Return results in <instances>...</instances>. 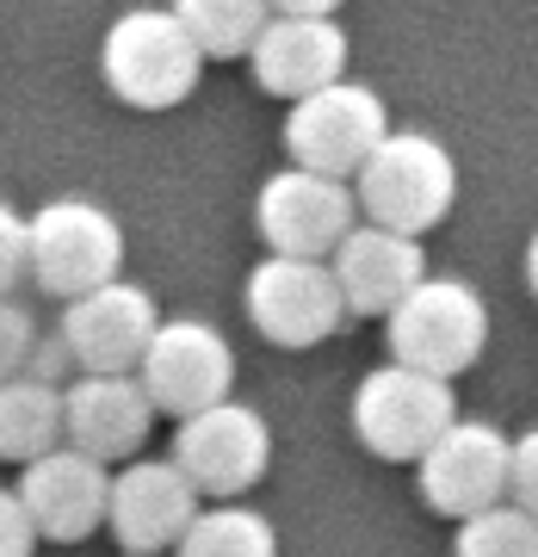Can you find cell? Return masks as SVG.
<instances>
[{
    "label": "cell",
    "instance_id": "obj_6",
    "mask_svg": "<svg viewBox=\"0 0 538 557\" xmlns=\"http://www.w3.org/2000/svg\"><path fill=\"white\" fill-rule=\"evenodd\" d=\"M384 131H390L384 100L365 81L340 75L328 87H316V94L291 100V112H285V156H291V168H310V174L353 180L359 161L378 149Z\"/></svg>",
    "mask_w": 538,
    "mask_h": 557
},
{
    "label": "cell",
    "instance_id": "obj_19",
    "mask_svg": "<svg viewBox=\"0 0 538 557\" xmlns=\"http://www.w3.org/2000/svg\"><path fill=\"white\" fill-rule=\"evenodd\" d=\"M174 557H279V533L248 502H211L186 520Z\"/></svg>",
    "mask_w": 538,
    "mask_h": 557
},
{
    "label": "cell",
    "instance_id": "obj_2",
    "mask_svg": "<svg viewBox=\"0 0 538 557\" xmlns=\"http://www.w3.org/2000/svg\"><path fill=\"white\" fill-rule=\"evenodd\" d=\"M100 75L112 100L137 106V112H174L179 100H192L204 57L186 38V25L174 20V7H130L105 25Z\"/></svg>",
    "mask_w": 538,
    "mask_h": 557
},
{
    "label": "cell",
    "instance_id": "obj_17",
    "mask_svg": "<svg viewBox=\"0 0 538 557\" xmlns=\"http://www.w3.org/2000/svg\"><path fill=\"white\" fill-rule=\"evenodd\" d=\"M328 273H335V285H340L347 317H390V310L409 298V285L427 278V255H421V236H402V230H384V223L359 218L353 230L335 242Z\"/></svg>",
    "mask_w": 538,
    "mask_h": 557
},
{
    "label": "cell",
    "instance_id": "obj_10",
    "mask_svg": "<svg viewBox=\"0 0 538 557\" xmlns=\"http://www.w3.org/2000/svg\"><path fill=\"white\" fill-rule=\"evenodd\" d=\"M359 223L353 186L335 174H310V168H279L260 180L254 199V230L273 255H310L328 260L335 242Z\"/></svg>",
    "mask_w": 538,
    "mask_h": 557
},
{
    "label": "cell",
    "instance_id": "obj_25",
    "mask_svg": "<svg viewBox=\"0 0 538 557\" xmlns=\"http://www.w3.org/2000/svg\"><path fill=\"white\" fill-rule=\"evenodd\" d=\"M38 552V527L25 515L20 490H0V557H32Z\"/></svg>",
    "mask_w": 538,
    "mask_h": 557
},
{
    "label": "cell",
    "instance_id": "obj_8",
    "mask_svg": "<svg viewBox=\"0 0 538 557\" xmlns=\"http://www.w3.org/2000/svg\"><path fill=\"white\" fill-rule=\"evenodd\" d=\"M137 384L155 416H192V409H211V403L229 397L236 384V347L223 341V329L199 317H174L155 322V335L137 359Z\"/></svg>",
    "mask_w": 538,
    "mask_h": 557
},
{
    "label": "cell",
    "instance_id": "obj_21",
    "mask_svg": "<svg viewBox=\"0 0 538 557\" xmlns=\"http://www.w3.org/2000/svg\"><path fill=\"white\" fill-rule=\"evenodd\" d=\"M452 557H538V515H526L508 496L489 502V508L459 520Z\"/></svg>",
    "mask_w": 538,
    "mask_h": 557
},
{
    "label": "cell",
    "instance_id": "obj_12",
    "mask_svg": "<svg viewBox=\"0 0 538 557\" xmlns=\"http://www.w3.org/2000/svg\"><path fill=\"white\" fill-rule=\"evenodd\" d=\"M155 298L130 278H105L80 298H62L57 347L80 372H137L142 347L155 335Z\"/></svg>",
    "mask_w": 538,
    "mask_h": 557
},
{
    "label": "cell",
    "instance_id": "obj_7",
    "mask_svg": "<svg viewBox=\"0 0 538 557\" xmlns=\"http://www.w3.org/2000/svg\"><path fill=\"white\" fill-rule=\"evenodd\" d=\"M174 465L192 478L199 496L236 502V496H248V490L266 478V465H273V428H266L260 409L223 397V403H211V409L179 416Z\"/></svg>",
    "mask_w": 538,
    "mask_h": 557
},
{
    "label": "cell",
    "instance_id": "obj_18",
    "mask_svg": "<svg viewBox=\"0 0 538 557\" xmlns=\"http://www.w3.org/2000/svg\"><path fill=\"white\" fill-rule=\"evenodd\" d=\"M50 446H62V391L38 372L0 379V458L32 465Z\"/></svg>",
    "mask_w": 538,
    "mask_h": 557
},
{
    "label": "cell",
    "instance_id": "obj_11",
    "mask_svg": "<svg viewBox=\"0 0 538 557\" xmlns=\"http://www.w3.org/2000/svg\"><path fill=\"white\" fill-rule=\"evenodd\" d=\"M204 508V496L192 490V478L174 458H124V471L105 490V527L130 557H161L174 552L186 520Z\"/></svg>",
    "mask_w": 538,
    "mask_h": 557
},
{
    "label": "cell",
    "instance_id": "obj_4",
    "mask_svg": "<svg viewBox=\"0 0 538 557\" xmlns=\"http://www.w3.org/2000/svg\"><path fill=\"white\" fill-rule=\"evenodd\" d=\"M124 230L93 199H50L25 218V278L43 298H80L118 278Z\"/></svg>",
    "mask_w": 538,
    "mask_h": 557
},
{
    "label": "cell",
    "instance_id": "obj_20",
    "mask_svg": "<svg viewBox=\"0 0 538 557\" xmlns=\"http://www.w3.org/2000/svg\"><path fill=\"white\" fill-rule=\"evenodd\" d=\"M174 20L186 25V38L199 44L204 62H229L248 57V44L273 20V7L266 0H174Z\"/></svg>",
    "mask_w": 538,
    "mask_h": 557
},
{
    "label": "cell",
    "instance_id": "obj_23",
    "mask_svg": "<svg viewBox=\"0 0 538 557\" xmlns=\"http://www.w3.org/2000/svg\"><path fill=\"white\" fill-rule=\"evenodd\" d=\"M508 502H520L526 515H538V428L508 440Z\"/></svg>",
    "mask_w": 538,
    "mask_h": 557
},
{
    "label": "cell",
    "instance_id": "obj_3",
    "mask_svg": "<svg viewBox=\"0 0 538 557\" xmlns=\"http://www.w3.org/2000/svg\"><path fill=\"white\" fill-rule=\"evenodd\" d=\"M390 335V359L434 372V379H459L483 359L489 347V304L477 298V285L464 278H415L409 298L384 317Z\"/></svg>",
    "mask_w": 538,
    "mask_h": 557
},
{
    "label": "cell",
    "instance_id": "obj_16",
    "mask_svg": "<svg viewBox=\"0 0 538 557\" xmlns=\"http://www.w3.org/2000/svg\"><path fill=\"white\" fill-rule=\"evenodd\" d=\"M248 69L266 94L303 100L328 81L347 75V32L335 13H273L248 44Z\"/></svg>",
    "mask_w": 538,
    "mask_h": 557
},
{
    "label": "cell",
    "instance_id": "obj_15",
    "mask_svg": "<svg viewBox=\"0 0 538 557\" xmlns=\"http://www.w3.org/2000/svg\"><path fill=\"white\" fill-rule=\"evenodd\" d=\"M105 490H112V471L100 458L75 453L68 440L38 453L32 465H20V502L38 539H57V545H75V539L100 533L105 527Z\"/></svg>",
    "mask_w": 538,
    "mask_h": 557
},
{
    "label": "cell",
    "instance_id": "obj_24",
    "mask_svg": "<svg viewBox=\"0 0 538 557\" xmlns=\"http://www.w3.org/2000/svg\"><path fill=\"white\" fill-rule=\"evenodd\" d=\"M25 285V218L13 205H0V298Z\"/></svg>",
    "mask_w": 538,
    "mask_h": 557
},
{
    "label": "cell",
    "instance_id": "obj_14",
    "mask_svg": "<svg viewBox=\"0 0 538 557\" xmlns=\"http://www.w3.org/2000/svg\"><path fill=\"white\" fill-rule=\"evenodd\" d=\"M149 428L155 409L142 397L137 372H80L75 384H62V440L75 453L124 465L149 446Z\"/></svg>",
    "mask_w": 538,
    "mask_h": 557
},
{
    "label": "cell",
    "instance_id": "obj_1",
    "mask_svg": "<svg viewBox=\"0 0 538 557\" xmlns=\"http://www.w3.org/2000/svg\"><path fill=\"white\" fill-rule=\"evenodd\" d=\"M347 186H353V205L365 223L427 236L459 205V161L427 131H384L378 149L359 161V174Z\"/></svg>",
    "mask_w": 538,
    "mask_h": 557
},
{
    "label": "cell",
    "instance_id": "obj_26",
    "mask_svg": "<svg viewBox=\"0 0 538 557\" xmlns=\"http://www.w3.org/2000/svg\"><path fill=\"white\" fill-rule=\"evenodd\" d=\"M273 13H335L340 0H266Z\"/></svg>",
    "mask_w": 538,
    "mask_h": 557
},
{
    "label": "cell",
    "instance_id": "obj_13",
    "mask_svg": "<svg viewBox=\"0 0 538 557\" xmlns=\"http://www.w3.org/2000/svg\"><path fill=\"white\" fill-rule=\"evenodd\" d=\"M421 502L446 520H464L508 496V434L496 421H464L452 416L446 434L415 458Z\"/></svg>",
    "mask_w": 538,
    "mask_h": 557
},
{
    "label": "cell",
    "instance_id": "obj_9",
    "mask_svg": "<svg viewBox=\"0 0 538 557\" xmlns=\"http://www.w3.org/2000/svg\"><path fill=\"white\" fill-rule=\"evenodd\" d=\"M241 304H248V322L273 347H322L347 322V304H340V285L328 273V260L310 255H266L254 260V273L241 285Z\"/></svg>",
    "mask_w": 538,
    "mask_h": 557
},
{
    "label": "cell",
    "instance_id": "obj_5",
    "mask_svg": "<svg viewBox=\"0 0 538 557\" xmlns=\"http://www.w3.org/2000/svg\"><path fill=\"white\" fill-rule=\"evenodd\" d=\"M459 416V397H452V379H434V372H415V366H378L365 372L353 391V434L372 458H390V465H415L446 421Z\"/></svg>",
    "mask_w": 538,
    "mask_h": 557
},
{
    "label": "cell",
    "instance_id": "obj_22",
    "mask_svg": "<svg viewBox=\"0 0 538 557\" xmlns=\"http://www.w3.org/2000/svg\"><path fill=\"white\" fill-rule=\"evenodd\" d=\"M32 354H38V322H32V310L7 292V298H0V379L32 372Z\"/></svg>",
    "mask_w": 538,
    "mask_h": 557
},
{
    "label": "cell",
    "instance_id": "obj_27",
    "mask_svg": "<svg viewBox=\"0 0 538 557\" xmlns=\"http://www.w3.org/2000/svg\"><path fill=\"white\" fill-rule=\"evenodd\" d=\"M526 285H533V298H538V230H533V242H526Z\"/></svg>",
    "mask_w": 538,
    "mask_h": 557
}]
</instances>
